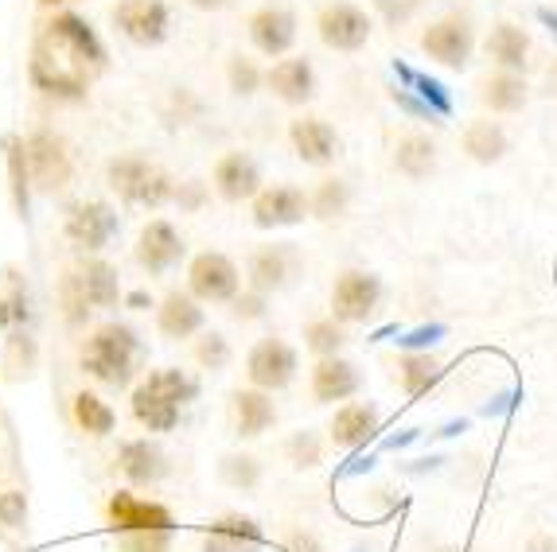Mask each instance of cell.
I'll use <instances>...</instances> for the list:
<instances>
[{"instance_id":"obj_5","label":"cell","mask_w":557,"mask_h":552,"mask_svg":"<svg viewBox=\"0 0 557 552\" xmlns=\"http://www.w3.org/2000/svg\"><path fill=\"white\" fill-rule=\"evenodd\" d=\"M421 51L448 71H465L475 55V24L465 12H448L421 32Z\"/></svg>"},{"instance_id":"obj_46","label":"cell","mask_w":557,"mask_h":552,"mask_svg":"<svg viewBox=\"0 0 557 552\" xmlns=\"http://www.w3.org/2000/svg\"><path fill=\"white\" fill-rule=\"evenodd\" d=\"M288 549L293 552H324V544H320L312 534H297L293 541H288Z\"/></svg>"},{"instance_id":"obj_20","label":"cell","mask_w":557,"mask_h":552,"mask_svg":"<svg viewBox=\"0 0 557 552\" xmlns=\"http://www.w3.org/2000/svg\"><path fill=\"white\" fill-rule=\"evenodd\" d=\"M382 428V413L374 401H344L335 409L332 424H327V440L339 451H359L379 436Z\"/></svg>"},{"instance_id":"obj_7","label":"cell","mask_w":557,"mask_h":552,"mask_svg":"<svg viewBox=\"0 0 557 552\" xmlns=\"http://www.w3.org/2000/svg\"><path fill=\"white\" fill-rule=\"evenodd\" d=\"M297 369H300L297 347L277 339V335L253 342L250 354H246V378H250L253 389H265V393H281V389L293 386Z\"/></svg>"},{"instance_id":"obj_9","label":"cell","mask_w":557,"mask_h":552,"mask_svg":"<svg viewBox=\"0 0 557 552\" xmlns=\"http://www.w3.org/2000/svg\"><path fill=\"white\" fill-rule=\"evenodd\" d=\"M382 304V276L367 273V268H344L332 285V319L344 327L351 323H367Z\"/></svg>"},{"instance_id":"obj_33","label":"cell","mask_w":557,"mask_h":552,"mask_svg":"<svg viewBox=\"0 0 557 552\" xmlns=\"http://www.w3.org/2000/svg\"><path fill=\"white\" fill-rule=\"evenodd\" d=\"M351 184L347 179H339V175H327V179H320V187L312 195H308V203H312V218L320 222H332V218H344L347 211H351Z\"/></svg>"},{"instance_id":"obj_16","label":"cell","mask_w":557,"mask_h":552,"mask_svg":"<svg viewBox=\"0 0 557 552\" xmlns=\"http://www.w3.org/2000/svg\"><path fill=\"white\" fill-rule=\"evenodd\" d=\"M187 246L180 238V230L168 218H152L145 230L137 234V246H133V258L149 276H164L184 261Z\"/></svg>"},{"instance_id":"obj_24","label":"cell","mask_w":557,"mask_h":552,"mask_svg":"<svg viewBox=\"0 0 557 552\" xmlns=\"http://www.w3.org/2000/svg\"><path fill=\"white\" fill-rule=\"evenodd\" d=\"M483 51H487V59L495 63V71L527 74L534 39H530V32L522 28V24H515V20H499V24L487 32V39H483Z\"/></svg>"},{"instance_id":"obj_12","label":"cell","mask_w":557,"mask_h":552,"mask_svg":"<svg viewBox=\"0 0 557 552\" xmlns=\"http://www.w3.org/2000/svg\"><path fill=\"white\" fill-rule=\"evenodd\" d=\"M121 230V218L110 203L102 199H90V203H75L63 218V234L66 241L83 253H102Z\"/></svg>"},{"instance_id":"obj_51","label":"cell","mask_w":557,"mask_h":552,"mask_svg":"<svg viewBox=\"0 0 557 552\" xmlns=\"http://www.w3.org/2000/svg\"><path fill=\"white\" fill-rule=\"evenodd\" d=\"M441 552H460V549H441Z\"/></svg>"},{"instance_id":"obj_2","label":"cell","mask_w":557,"mask_h":552,"mask_svg":"<svg viewBox=\"0 0 557 552\" xmlns=\"http://www.w3.org/2000/svg\"><path fill=\"white\" fill-rule=\"evenodd\" d=\"M199 401V378H191L180 366L149 369L145 378L133 386V416L145 432H172L180 428L184 413Z\"/></svg>"},{"instance_id":"obj_11","label":"cell","mask_w":557,"mask_h":552,"mask_svg":"<svg viewBox=\"0 0 557 552\" xmlns=\"http://www.w3.org/2000/svg\"><path fill=\"white\" fill-rule=\"evenodd\" d=\"M28 172H32V187L44 195H55L63 191L66 184H71V175H75V160H71V152H66L63 137H55V133H32L28 140Z\"/></svg>"},{"instance_id":"obj_8","label":"cell","mask_w":557,"mask_h":552,"mask_svg":"<svg viewBox=\"0 0 557 552\" xmlns=\"http://www.w3.org/2000/svg\"><path fill=\"white\" fill-rule=\"evenodd\" d=\"M187 292L196 296L199 304H231L242 292V273L226 253L219 249H203L187 265Z\"/></svg>"},{"instance_id":"obj_42","label":"cell","mask_w":557,"mask_h":552,"mask_svg":"<svg viewBox=\"0 0 557 552\" xmlns=\"http://www.w3.org/2000/svg\"><path fill=\"white\" fill-rule=\"evenodd\" d=\"M0 525L20 534V529H28V498L24 490H4L0 494Z\"/></svg>"},{"instance_id":"obj_29","label":"cell","mask_w":557,"mask_h":552,"mask_svg":"<svg viewBox=\"0 0 557 552\" xmlns=\"http://www.w3.org/2000/svg\"><path fill=\"white\" fill-rule=\"evenodd\" d=\"M480 102L487 105L492 113L507 117V113H522L530 102V86H527V74H515V71H495L483 78L480 86Z\"/></svg>"},{"instance_id":"obj_31","label":"cell","mask_w":557,"mask_h":552,"mask_svg":"<svg viewBox=\"0 0 557 552\" xmlns=\"http://www.w3.org/2000/svg\"><path fill=\"white\" fill-rule=\"evenodd\" d=\"M465 152H468V160H475V164L492 167L511 152V137H507V129H503L499 121H487V117L468 121Z\"/></svg>"},{"instance_id":"obj_34","label":"cell","mask_w":557,"mask_h":552,"mask_svg":"<svg viewBox=\"0 0 557 552\" xmlns=\"http://www.w3.org/2000/svg\"><path fill=\"white\" fill-rule=\"evenodd\" d=\"M4 152H9L12 203H16V214H20V218H28V206H32V172H28V145H24V137H4Z\"/></svg>"},{"instance_id":"obj_19","label":"cell","mask_w":557,"mask_h":552,"mask_svg":"<svg viewBox=\"0 0 557 552\" xmlns=\"http://www.w3.org/2000/svg\"><path fill=\"white\" fill-rule=\"evenodd\" d=\"M214 195L223 203H253L258 191L265 187V175H261V164L250 156V152H226L219 164H214Z\"/></svg>"},{"instance_id":"obj_37","label":"cell","mask_w":557,"mask_h":552,"mask_svg":"<svg viewBox=\"0 0 557 552\" xmlns=\"http://www.w3.org/2000/svg\"><path fill=\"white\" fill-rule=\"evenodd\" d=\"M305 347L317 354V359H332V354H344L347 347V331H344V323L339 319H312L305 327Z\"/></svg>"},{"instance_id":"obj_52","label":"cell","mask_w":557,"mask_h":552,"mask_svg":"<svg viewBox=\"0 0 557 552\" xmlns=\"http://www.w3.org/2000/svg\"><path fill=\"white\" fill-rule=\"evenodd\" d=\"M413 4H418V0H413Z\"/></svg>"},{"instance_id":"obj_17","label":"cell","mask_w":557,"mask_h":552,"mask_svg":"<svg viewBox=\"0 0 557 552\" xmlns=\"http://www.w3.org/2000/svg\"><path fill=\"white\" fill-rule=\"evenodd\" d=\"M246 32H250V43L265 59H285L297 47L300 24H297V12L285 9V4H265V9H258L250 16Z\"/></svg>"},{"instance_id":"obj_32","label":"cell","mask_w":557,"mask_h":552,"mask_svg":"<svg viewBox=\"0 0 557 552\" xmlns=\"http://www.w3.org/2000/svg\"><path fill=\"white\" fill-rule=\"evenodd\" d=\"M71 413H75L78 432L98 436V440L117 428V413H113L110 401H106V397H98L94 389H78L75 401H71Z\"/></svg>"},{"instance_id":"obj_21","label":"cell","mask_w":557,"mask_h":552,"mask_svg":"<svg viewBox=\"0 0 557 552\" xmlns=\"http://www.w3.org/2000/svg\"><path fill=\"white\" fill-rule=\"evenodd\" d=\"M117 471L125 475V482L129 487H157V482L168 479V471H172V463H168V451L160 448L157 440H125L117 451Z\"/></svg>"},{"instance_id":"obj_28","label":"cell","mask_w":557,"mask_h":552,"mask_svg":"<svg viewBox=\"0 0 557 552\" xmlns=\"http://www.w3.org/2000/svg\"><path fill=\"white\" fill-rule=\"evenodd\" d=\"M78 288H83L86 304L94 308V312H110V308L121 304V273L117 265H110V261L102 258H90L83 268H78Z\"/></svg>"},{"instance_id":"obj_39","label":"cell","mask_w":557,"mask_h":552,"mask_svg":"<svg viewBox=\"0 0 557 552\" xmlns=\"http://www.w3.org/2000/svg\"><path fill=\"white\" fill-rule=\"evenodd\" d=\"M285 455L297 471H317L320 463H324V440H320L312 428H300V432L288 436Z\"/></svg>"},{"instance_id":"obj_3","label":"cell","mask_w":557,"mask_h":552,"mask_svg":"<svg viewBox=\"0 0 557 552\" xmlns=\"http://www.w3.org/2000/svg\"><path fill=\"white\" fill-rule=\"evenodd\" d=\"M140 362H145V342L129 323H102L98 331L86 335L83 350H78L83 374L106 389L133 386Z\"/></svg>"},{"instance_id":"obj_40","label":"cell","mask_w":557,"mask_h":552,"mask_svg":"<svg viewBox=\"0 0 557 552\" xmlns=\"http://www.w3.org/2000/svg\"><path fill=\"white\" fill-rule=\"evenodd\" d=\"M234 359L231 350V339H226L223 331H199L196 335V362L199 369H211V374H219V369H226Z\"/></svg>"},{"instance_id":"obj_1","label":"cell","mask_w":557,"mask_h":552,"mask_svg":"<svg viewBox=\"0 0 557 552\" xmlns=\"http://www.w3.org/2000/svg\"><path fill=\"white\" fill-rule=\"evenodd\" d=\"M110 66L102 36L78 12L63 9L47 20L32 47V86L55 102H83Z\"/></svg>"},{"instance_id":"obj_14","label":"cell","mask_w":557,"mask_h":552,"mask_svg":"<svg viewBox=\"0 0 557 552\" xmlns=\"http://www.w3.org/2000/svg\"><path fill=\"white\" fill-rule=\"evenodd\" d=\"M250 214L258 230H288V226H300L305 218H312V203H308L305 187L273 184L261 187L258 199L250 203Z\"/></svg>"},{"instance_id":"obj_25","label":"cell","mask_w":557,"mask_h":552,"mask_svg":"<svg viewBox=\"0 0 557 552\" xmlns=\"http://www.w3.org/2000/svg\"><path fill=\"white\" fill-rule=\"evenodd\" d=\"M157 327H160V335L172 342L196 339L207 327V312L191 292H168L157 304Z\"/></svg>"},{"instance_id":"obj_43","label":"cell","mask_w":557,"mask_h":552,"mask_svg":"<svg viewBox=\"0 0 557 552\" xmlns=\"http://www.w3.org/2000/svg\"><path fill=\"white\" fill-rule=\"evenodd\" d=\"M265 312H270V296H265V292H253V288H242V292L231 300V315L238 323L265 319Z\"/></svg>"},{"instance_id":"obj_13","label":"cell","mask_w":557,"mask_h":552,"mask_svg":"<svg viewBox=\"0 0 557 552\" xmlns=\"http://www.w3.org/2000/svg\"><path fill=\"white\" fill-rule=\"evenodd\" d=\"M113 28L137 47H160L172 32V12L164 0H117Z\"/></svg>"},{"instance_id":"obj_18","label":"cell","mask_w":557,"mask_h":552,"mask_svg":"<svg viewBox=\"0 0 557 552\" xmlns=\"http://www.w3.org/2000/svg\"><path fill=\"white\" fill-rule=\"evenodd\" d=\"M265 86H270V93L277 98V102L300 110V105H308L312 98H317L320 78H317V66H312L308 55H285L265 71Z\"/></svg>"},{"instance_id":"obj_26","label":"cell","mask_w":557,"mask_h":552,"mask_svg":"<svg viewBox=\"0 0 557 552\" xmlns=\"http://www.w3.org/2000/svg\"><path fill=\"white\" fill-rule=\"evenodd\" d=\"M199 552H265V534L253 517L226 514L203 534Z\"/></svg>"},{"instance_id":"obj_30","label":"cell","mask_w":557,"mask_h":552,"mask_svg":"<svg viewBox=\"0 0 557 552\" xmlns=\"http://www.w3.org/2000/svg\"><path fill=\"white\" fill-rule=\"evenodd\" d=\"M437 164H441V148L429 133H406V137L398 140V148H394V167H398L406 179H413V184L437 175Z\"/></svg>"},{"instance_id":"obj_49","label":"cell","mask_w":557,"mask_h":552,"mask_svg":"<svg viewBox=\"0 0 557 552\" xmlns=\"http://www.w3.org/2000/svg\"><path fill=\"white\" fill-rule=\"evenodd\" d=\"M546 93H557V59H554V66H549V90Z\"/></svg>"},{"instance_id":"obj_22","label":"cell","mask_w":557,"mask_h":552,"mask_svg":"<svg viewBox=\"0 0 557 552\" xmlns=\"http://www.w3.org/2000/svg\"><path fill=\"white\" fill-rule=\"evenodd\" d=\"M362 393V369L344 354L332 359H317L312 366V397L317 405H335V401H351Z\"/></svg>"},{"instance_id":"obj_23","label":"cell","mask_w":557,"mask_h":552,"mask_svg":"<svg viewBox=\"0 0 557 552\" xmlns=\"http://www.w3.org/2000/svg\"><path fill=\"white\" fill-rule=\"evenodd\" d=\"M288 140L308 167H327L339 156V133L324 117H297L288 125Z\"/></svg>"},{"instance_id":"obj_36","label":"cell","mask_w":557,"mask_h":552,"mask_svg":"<svg viewBox=\"0 0 557 552\" xmlns=\"http://www.w3.org/2000/svg\"><path fill=\"white\" fill-rule=\"evenodd\" d=\"M261 463L258 455H242V451H231V455H223L219 460V479L226 482L231 490H242V494H250V490L261 487Z\"/></svg>"},{"instance_id":"obj_27","label":"cell","mask_w":557,"mask_h":552,"mask_svg":"<svg viewBox=\"0 0 557 552\" xmlns=\"http://www.w3.org/2000/svg\"><path fill=\"white\" fill-rule=\"evenodd\" d=\"M231 416H234V432L242 440H258L277 424V405H273V393L265 389H238L231 397Z\"/></svg>"},{"instance_id":"obj_38","label":"cell","mask_w":557,"mask_h":552,"mask_svg":"<svg viewBox=\"0 0 557 552\" xmlns=\"http://www.w3.org/2000/svg\"><path fill=\"white\" fill-rule=\"evenodd\" d=\"M226 83H231V90L238 93V98H253V93L265 86V71H261L250 55L234 51V55L226 59Z\"/></svg>"},{"instance_id":"obj_35","label":"cell","mask_w":557,"mask_h":552,"mask_svg":"<svg viewBox=\"0 0 557 552\" xmlns=\"http://www.w3.org/2000/svg\"><path fill=\"white\" fill-rule=\"evenodd\" d=\"M441 362L433 359V354H406V359L398 362V381L401 389H406V397H421L429 393V389L441 381Z\"/></svg>"},{"instance_id":"obj_48","label":"cell","mask_w":557,"mask_h":552,"mask_svg":"<svg viewBox=\"0 0 557 552\" xmlns=\"http://www.w3.org/2000/svg\"><path fill=\"white\" fill-rule=\"evenodd\" d=\"M125 304H129L133 312H149V308H152V296L149 292H129V296H125Z\"/></svg>"},{"instance_id":"obj_4","label":"cell","mask_w":557,"mask_h":552,"mask_svg":"<svg viewBox=\"0 0 557 552\" xmlns=\"http://www.w3.org/2000/svg\"><path fill=\"white\" fill-rule=\"evenodd\" d=\"M106 179H110V191L117 195L125 206H140V211H157V206L172 203L176 199V179L157 164V160L140 156V152H125V156H113L106 167Z\"/></svg>"},{"instance_id":"obj_44","label":"cell","mask_w":557,"mask_h":552,"mask_svg":"<svg viewBox=\"0 0 557 552\" xmlns=\"http://www.w3.org/2000/svg\"><path fill=\"white\" fill-rule=\"evenodd\" d=\"M374 4L386 12V20H391V24H406V20L413 16V9H418L413 0H374Z\"/></svg>"},{"instance_id":"obj_45","label":"cell","mask_w":557,"mask_h":552,"mask_svg":"<svg viewBox=\"0 0 557 552\" xmlns=\"http://www.w3.org/2000/svg\"><path fill=\"white\" fill-rule=\"evenodd\" d=\"M176 203L187 206V211H196L199 203H203V184L199 179H187V184L176 187Z\"/></svg>"},{"instance_id":"obj_41","label":"cell","mask_w":557,"mask_h":552,"mask_svg":"<svg viewBox=\"0 0 557 552\" xmlns=\"http://www.w3.org/2000/svg\"><path fill=\"white\" fill-rule=\"evenodd\" d=\"M176 549V529H137V534H117V552H172Z\"/></svg>"},{"instance_id":"obj_50","label":"cell","mask_w":557,"mask_h":552,"mask_svg":"<svg viewBox=\"0 0 557 552\" xmlns=\"http://www.w3.org/2000/svg\"><path fill=\"white\" fill-rule=\"evenodd\" d=\"M44 9H59V4H71V0H39Z\"/></svg>"},{"instance_id":"obj_15","label":"cell","mask_w":557,"mask_h":552,"mask_svg":"<svg viewBox=\"0 0 557 552\" xmlns=\"http://www.w3.org/2000/svg\"><path fill=\"white\" fill-rule=\"evenodd\" d=\"M106 522H110V534H137V529H176V517L164 502H152V498H140L133 490H113L110 502H106Z\"/></svg>"},{"instance_id":"obj_10","label":"cell","mask_w":557,"mask_h":552,"mask_svg":"<svg viewBox=\"0 0 557 552\" xmlns=\"http://www.w3.org/2000/svg\"><path fill=\"white\" fill-rule=\"evenodd\" d=\"M305 273V253L297 241H273V246L253 249L250 258V288L253 292H285L297 285V276Z\"/></svg>"},{"instance_id":"obj_47","label":"cell","mask_w":557,"mask_h":552,"mask_svg":"<svg viewBox=\"0 0 557 552\" xmlns=\"http://www.w3.org/2000/svg\"><path fill=\"white\" fill-rule=\"evenodd\" d=\"M187 4L199 12H223V9H231L234 0H187Z\"/></svg>"},{"instance_id":"obj_6","label":"cell","mask_w":557,"mask_h":552,"mask_svg":"<svg viewBox=\"0 0 557 552\" xmlns=\"http://www.w3.org/2000/svg\"><path fill=\"white\" fill-rule=\"evenodd\" d=\"M317 32H320V43H324L327 51L355 55V51H362V47L371 43L374 20L367 16V9H359V4H351V0H332V4L320 9Z\"/></svg>"}]
</instances>
